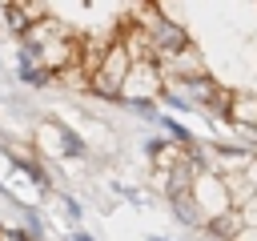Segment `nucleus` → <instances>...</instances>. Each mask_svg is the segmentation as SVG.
Wrapping results in <instances>:
<instances>
[{
    "mask_svg": "<svg viewBox=\"0 0 257 241\" xmlns=\"http://www.w3.org/2000/svg\"><path fill=\"white\" fill-rule=\"evenodd\" d=\"M245 181H249V189H253V197H257V157H249V165H245Z\"/></svg>",
    "mask_w": 257,
    "mask_h": 241,
    "instance_id": "12",
    "label": "nucleus"
},
{
    "mask_svg": "<svg viewBox=\"0 0 257 241\" xmlns=\"http://www.w3.org/2000/svg\"><path fill=\"white\" fill-rule=\"evenodd\" d=\"M173 209H177V221H181V225H189V229H197V225H205V217H201V209L193 205V197H189V193H181V197H173Z\"/></svg>",
    "mask_w": 257,
    "mask_h": 241,
    "instance_id": "7",
    "label": "nucleus"
},
{
    "mask_svg": "<svg viewBox=\"0 0 257 241\" xmlns=\"http://www.w3.org/2000/svg\"><path fill=\"white\" fill-rule=\"evenodd\" d=\"M161 88H165V80H161L157 64L153 60H137L128 68V76L120 80V100L124 104H133V100H149L153 104V96H161Z\"/></svg>",
    "mask_w": 257,
    "mask_h": 241,
    "instance_id": "3",
    "label": "nucleus"
},
{
    "mask_svg": "<svg viewBox=\"0 0 257 241\" xmlns=\"http://www.w3.org/2000/svg\"><path fill=\"white\" fill-rule=\"evenodd\" d=\"M16 76H20L24 84H32V88H48V76H44L36 64H20V68H16Z\"/></svg>",
    "mask_w": 257,
    "mask_h": 241,
    "instance_id": "10",
    "label": "nucleus"
},
{
    "mask_svg": "<svg viewBox=\"0 0 257 241\" xmlns=\"http://www.w3.org/2000/svg\"><path fill=\"white\" fill-rule=\"evenodd\" d=\"M157 120H161V129H165L177 145H185V149H193V145H197V141H193V133H189L181 120H173V116H157Z\"/></svg>",
    "mask_w": 257,
    "mask_h": 241,
    "instance_id": "9",
    "label": "nucleus"
},
{
    "mask_svg": "<svg viewBox=\"0 0 257 241\" xmlns=\"http://www.w3.org/2000/svg\"><path fill=\"white\" fill-rule=\"evenodd\" d=\"M205 229H209L213 237H225V241H233V237H237V233H241L245 225H241V217H237V209H229V213H221V217H213V221H209Z\"/></svg>",
    "mask_w": 257,
    "mask_h": 241,
    "instance_id": "6",
    "label": "nucleus"
},
{
    "mask_svg": "<svg viewBox=\"0 0 257 241\" xmlns=\"http://www.w3.org/2000/svg\"><path fill=\"white\" fill-rule=\"evenodd\" d=\"M60 36H68V28L56 20V16H44V20H36V24H28V32L20 36L24 40V48H44V44H52V40H60Z\"/></svg>",
    "mask_w": 257,
    "mask_h": 241,
    "instance_id": "5",
    "label": "nucleus"
},
{
    "mask_svg": "<svg viewBox=\"0 0 257 241\" xmlns=\"http://www.w3.org/2000/svg\"><path fill=\"white\" fill-rule=\"evenodd\" d=\"M149 241H165V237H149Z\"/></svg>",
    "mask_w": 257,
    "mask_h": 241,
    "instance_id": "16",
    "label": "nucleus"
},
{
    "mask_svg": "<svg viewBox=\"0 0 257 241\" xmlns=\"http://www.w3.org/2000/svg\"><path fill=\"white\" fill-rule=\"evenodd\" d=\"M128 24H137V28L145 32V40H149V48H153V60H161V56L181 52L185 44H193L189 32H185L173 16H165L161 8H145V20H128Z\"/></svg>",
    "mask_w": 257,
    "mask_h": 241,
    "instance_id": "1",
    "label": "nucleus"
},
{
    "mask_svg": "<svg viewBox=\"0 0 257 241\" xmlns=\"http://www.w3.org/2000/svg\"><path fill=\"white\" fill-rule=\"evenodd\" d=\"M233 241H257V229H241V233H237Z\"/></svg>",
    "mask_w": 257,
    "mask_h": 241,
    "instance_id": "14",
    "label": "nucleus"
},
{
    "mask_svg": "<svg viewBox=\"0 0 257 241\" xmlns=\"http://www.w3.org/2000/svg\"><path fill=\"white\" fill-rule=\"evenodd\" d=\"M64 213H68V221H80V205L72 197H64Z\"/></svg>",
    "mask_w": 257,
    "mask_h": 241,
    "instance_id": "13",
    "label": "nucleus"
},
{
    "mask_svg": "<svg viewBox=\"0 0 257 241\" xmlns=\"http://www.w3.org/2000/svg\"><path fill=\"white\" fill-rule=\"evenodd\" d=\"M56 141H60V157H84V153H88V149H84V141H80L64 120L56 125Z\"/></svg>",
    "mask_w": 257,
    "mask_h": 241,
    "instance_id": "8",
    "label": "nucleus"
},
{
    "mask_svg": "<svg viewBox=\"0 0 257 241\" xmlns=\"http://www.w3.org/2000/svg\"><path fill=\"white\" fill-rule=\"evenodd\" d=\"M225 120L237 129L257 133V92H229L225 100Z\"/></svg>",
    "mask_w": 257,
    "mask_h": 241,
    "instance_id": "4",
    "label": "nucleus"
},
{
    "mask_svg": "<svg viewBox=\"0 0 257 241\" xmlns=\"http://www.w3.org/2000/svg\"><path fill=\"white\" fill-rule=\"evenodd\" d=\"M189 197H193V205L201 209L205 225H209L213 217H221V213H229V209H233V205H229V197H225V185H221V177H217L213 169H201V173L193 177Z\"/></svg>",
    "mask_w": 257,
    "mask_h": 241,
    "instance_id": "2",
    "label": "nucleus"
},
{
    "mask_svg": "<svg viewBox=\"0 0 257 241\" xmlns=\"http://www.w3.org/2000/svg\"><path fill=\"white\" fill-rule=\"evenodd\" d=\"M237 217H241V225H245V229H257V197H249V201L237 209Z\"/></svg>",
    "mask_w": 257,
    "mask_h": 241,
    "instance_id": "11",
    "label": "nucleus"
},
{
    "mask_svg": "<svg viewBox=\"0 0 257 241\" xmlns=\"http://www.w3.org/2000/svg\"><path fill=\"white\" fill-rule=\"evenodd\" d=\"M68 241H96V237H88V233H80V229H76V233H72Z\"/></svg>",
    "mask_w": 257,
    "mask_h": 241,
    "instance_id": "15",
    "label": "nucleus"
}]
</instances>
